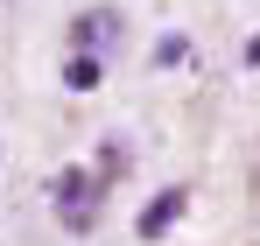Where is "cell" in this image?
Masks as SVG:
<instances>
[{"label":"cell","mask_w":260,"mask_h":246,"mask_svg":"<svg viewBox=\"0 0 260 246\" xmlns=\"http://www.w3.org/2000/svg\"><path fill=\"white\" fill-rule=\"evenodd\" d=\"M49 197H56V218H63L71 232H91V225H99V176L63 169V176L49 183Z\"/></svg>","instance_id":"1"},{"label":"cell","mask_w":260,"mask_h":246,"mask_svg":"<svg viewBox=\"0 0 260 246\" xmlns=\"http://www.w3.org/2000/svg\"><path fill=\"white\" fill-rule=\"evenodd\" d=\"M120 36H127V14H120V7H85V14L71 21V49H78V56H113Z\"/></svg>","instance_id":"2"},{"label":"cell","mask_w":260,"mask_h":246,"mask_svg":"<svg viewBox=\"0 0 260 246\" xmlns=\"http://www.w3.org/2000/svg\"><path fill=\"white\" fill-rule=\"evenodd\" d=\"M183 204H190V190H162L155 204L141 211V225H134V232H141V239H162V232H169L176 218H183Z\"/></svg>","instance_id":"3"},{"label":"cell","mask_w":260,"mask_h":246,"mask_svg":"<svg viewBox=\"0 0 260 246\" xmlns=\"http://www.w3.org/2000/svg\"><path fill=\"white\" fill-rule=\"evenodd\" d=\"M99 78H106V56H78V49H71L63 84H71V91H99Z\"/></svg>","instance_id":"4"},{"label":"cell","mask_w":260,"mask_h":246,"mask_svg":"<svg viewBox=\"0 0 260 246\" xmlns=\"http://www.w3.org/2000/svg\"><path fill=\"white\" fill-rule=\"evenodd\" d=\"M127 141H120V134H113V141H106V148H99V190H106V183H113V176H127Z\"/></svg>","instance_id":"5"},{"label":"cell","mask_w":260,"mask_h":246,"mask_svg":"<svg viewBox=\"0 0 260 246\" xmlns=\"http://www.w3.org/2000/svg\"><path fill=\"white\" fill-rule=\"evenodd\" d=\"M246 64H260V36H253V42H246Z\"/></svg>","instance_id":"6"}]
</instances>
